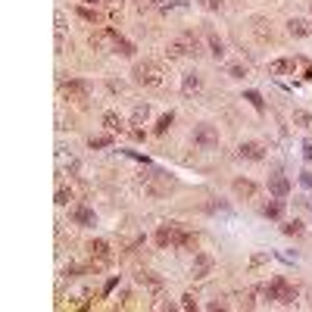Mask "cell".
<instances>
[{
	"label": "cell",
	"instance_id": "6da1fadb",
	"mask_svg": "<svg viewBox=\"0 0 312 312\" xmlns=\"http://www.w3.org/2000/svg\"><path fill=\"white\" fill-rule=\"evenodd\" d=\"M153 241H156V247H160V250H169V247L187 250V247H197V234L187 231V228H181L178 222H166V225H160V231H156Z\"/></svg>",
	"mask_w": 312,
	"mask_h": 312
},
{
	"label": "cell",
	"instance_id": "7a4b0ae2",
	"mask_svg": "<svg viewBox=\"0 0 312 312\" xmlns=\"http://www.w3.org/2000/svg\"><path fill=\"white\" fill-rule=\"evenodd\" d=\"M200 53H203V41L190 28L178 31L172 41L166 44V56H172V60H181V56H193V60H197Z\"/></svg>",
	"mask_w": 312,
	"mask_h": 312
},
{
	"label": "cell",
	"instance_id": "3957f363",
	"mask_svg": "<svg viewBox=\"0 0 312 312\" xmlns=\"http://www.w3.org/2000/svg\"><path fill=\"white\" fill-rule=\"evenodd\" d=\"M131 75H134V82H138L141 88H150V91H163V88H166V69H163L160 63H153V60L134 63Z\"/></svg>",
	"mask_w": 312,
	"mask_h": 312
},
{
	"label": "cell",
	"instance_id": "277c9868",
	"mask_svg": "<svg viewBox=\"0 0 312 312\" xmlns=\"http://www.w3.org/2000/svg\"><path fill=\"white\" fill-rule=\"evenodd\" d=\"M138 187L147 193V197H166L169 190L178 187V181L169 178V172H147V175L138 178Z\"/></svg>",
	"mask_w": 312,
	"mask_h": 312
},
{
	"label": "cell",
	"instance_id": "5b68a950",
	"mask_svg": "<svg viewBox=\"0 0 312 312\" xmlns=\"http://www.w3.org/2000/svg\"><path fill=\"white\" fill-rule=\"evenodd\" d=\"M265 290H268V300H275V303H281V306H294V300H297V287H294L284 275L271 278V284H265Z\"/></svg>",
	"mask_w": 312,
	"mask_h": 312
},
{
	"label": "cell",
	"instance_id": "8992f818",
	"mask_svg": "<svg viewBox=\"0 0 312 312\" xmlns=\"http://www.w3.org/2000/svg\"><path fill=\"white\" fill-rule=\"evenodd\" d=\"M115 41H119V31H115L112 25H103V28L88 34V44L94 50H103V53H115Z\"/></svg>",
	"mask_w": 312,
	"mask_h": 312
},
{
	"label": "cell",
	"instance_id": "52a82bcc",
	"mask_svg": "<svg viewBox=\"0 0 312 312\" xmlns=\"http://www.w3.org/2000/svg\"><path fill=\"white\" fill-rule=\"evenodd\" d=\"M60 88H63V94H66L72 103H78V106H88V97H91L88 82H82V78H69V82H63Z\"/></svg>",
	"mask_w": 312,
	"mask_h": 312
},
{
	"label": "cell",
	"instance_id": "ba28073f",
	"mask_svg": "<svg viewBox=\"0 0 312 312\" xmlns=\"http://www.w3.org/2000/svg\"><path fill=\"white\" fill-rule=\"evenodd\" d=\"M193 144H197L200 150H216L219 147V128L209 125V122H200L197 128H193Z\"/></svg>",
	"mask_w": 312,
	"mask_h": 312
},
{
	"label": "cell",
	"instance_id": "9c48e42d",
	"mask_svg": "<svg viewBox=\"0 0 312 312\" xmlns=\"http://www.w3.org/2000/svg\"><path fill=\"white\" fill-rule=\"evenodd\" d=\"M88 256H91L94 271H97L100 265H106V262L112 259V247H109V241H91V244H88Z\"/></svg>",
	"mask_w": 312,
	"mask_h": 312
},
{
	"label": "cell",
	"instance_id": "30bf717a",
	"mask_svg": "<svg viewBox=\"0 0 312 312\" xmlns=\"http://www.w3.org/2000/svg\"><path fill=\"white\" fill-rule=\"evenodd\" d=\"M212 265H216V259L206 253V250H197V253H193V265H190V278H206L209 275V271H212Z\"/></svg>",
	"mask_w": 312,
	"mask_h": 312
},
{
	"label": "cell",
	"instance_id": "8fae6325",
	"mask_svg": "<svg viewBox=\"0 0 312 312\" xmlns=\"http://www.w3.org/2000/svg\"><path fill=\"white\" fill-rule=\"evenodd\" d=\"M69 216H72V222H75L78 228H94V225H97V212H94L88 203H75V206L69 209Z\"/></svg>",
	"mask_w": 312,
	"mask_h": 312
},
{
	"label": "cell",
	"instance_id": "7c38bea8",
	"mask_svg": "<svg viewBox=\"0 0 312 312\" xmlns=\"http://www.w3.org/2000/svg\"><path fill=\"white\" fill-rule=\"evenodd\" d=\"M238 160H247V163L265 160V144H259V141H244V144H238Z\"/></svg>",
	"mask_w": 312,
	"mask_h": 312
},
{
	"label": "cell",
	"instance_id": "4fadbf2b",
	"mask_svg": "<svg viewBox=\"0 0 312 312\" xmlns=\"http://www.w3.org/2000/svg\"><path fill=\"white\" fill-rule=\"evenodd\" d=\"M297 69H300V60H294V56H281V60H271L268 63V75H275V78L297 75Z\"/></svg>",
	"mask_w": 312,
	"mask_h": 312
},
{
	"label": "cell",
	"instance_id": "5bb4252c",
	"mask_svg": "<svg viewBox=\"0 0 312 312\" xmlns=\"http://www.w3.org/2000/svg\"><path fill=\"white\" fill-rule=\"evenodd\" d=\"M290 190H294V184H290V178L287 175H271L268 178V193H271V197H281V200H287L290 197Z\"/></svg>",
	"mask_w": 312,
	"mask_h": 312
},
{
	"label": "cell",
	"instance_id": "9a60e30c",
	"mask_svg": "<svg viewBox=\"0 0 312 312\" xmlns=\"http://www.w3.org/2000/svg\"><path fill=\"white\" fill-rule=\"evenodd\" d=\"M231 190L238 193V197H244V200H253L259 187H256V181H250V178H234V181H231Z\"/></svg>",
	"mask_w": 312,
	"mask_h": 312
},
{
	"label": "cell",
	"instance_id": "2e32d148",
	"mask_svg": "<svg viewBox=\"0 0 312 312\" xmlns=\"http://www.w3.org/2000/svg\"><path fill=\"white\" fill-rule=\"evenodd\" d=\"M287 34H290V37H309V34H312V22L303 19V16H294V19L287 22Z\"/></svg>",
	"mask_w": 312,
	"mask_h": 312
},
{
	"label": "cell",
	"instance_id": "e0dca14e",
	"mask_svg": "<svg viewBox=\"0 0 312 312\" xmlns=\"http://www.w3.org/2000/svg\"><path fill=\"white\" fill-rule=\"evenodd\" d=\"M284 206H287V203H284L281 197H275V200L262 203V216H265V219H271V222H281V219H284Z\"/></svg>",
	"mask_w": 312,
	"mask_h": 312
},
{
	"label": "cell",
	"instance_id": "ac0fdd59",
	"mask_svg": "<svg viewBox=\"0 0 312 312\" xmlns=\"http://www.w3.org/2000/svg\"><path fill=\"white\" fill-rule=\"evenodd\" d=\"M103 128L115 134V131H125L128 125H125V119H122L119 112H112V109H106V112H103Z\"/></svg>",
	"mask_w": 312,
	"mask_h": 312
},
{
	"label": "cell",
	"instance_id": "d6986e66",
	"mask_svg": "<svg viewBox=\"0 0 312 312\" xmlns=\"http://www.w3.org/2000/svg\"><path fill=\"white\" fill-rule=\"evenodd\" d=\"M206 44H209V53L216 56V60H222L225 56V41L212 31V28H206Z\"/></svg>",
	"mask_w": 312,
	"mask_h": 312
},
{
	"label": "cell",
	"instance_id": "ffe728a7",
	"mask_svg": "<svg viewBox=\"0 0 312 312\" xmlns=\"http://www.w3.org/2000/svg\"><path fill=\"white\" fill-rule=\"evenodd\" d=\"M200 85H203V82H200V75H197V72H187V75H184V82H181V94H184V97L197 94Z\"/></svg>",
	"mask_w": 312,
	"mask_h": 312
},
{
	"label": "cell",
	"instance_id": "44dd1931",
	"mask_svg": "<svg viewBox=\"0 0 312 312\" xmlns=\"http://www.w3.org/2000/svg\"><path fill=\"white\" fill-rule=\"evenodd\" d=\"M303 231H306V225H303L300 219H294V222H281V234H287V238H300Z\"/></svg>",
	"mask_w": 312,
	"mask_h": 312
},
{
	"label": "cell",
	"instance_id": "7402d4cb",
	"mask_svg": "<svg viewBox=\"0 0 312 312\" xmlns=\"http://www.w3.org/2000/svg\"><path fill=\"white\" fill-rule=\"evenodd\" d=\"M244 100H247V103H250L259 115L265 112V100H262V94H259V91H244Z\"/></svg>",
	"mask_w": 312,
	"mask_h": 312
},
{
	"label": "cell",
	"instance_id": "603a6c76",
	"mask_svg": "<svg viewBox=\"0 0 312 312\" xmlns=\"http://www.w3.org/2000/svg\"><path fill=\"white\" fill-rule=\"evenodd\" d=\"M134 278H138V284H147V287H153V290H160V287H163V281L156 278L153 271H138Z\"/></svg>",
	"mask_w": 312,
	"mask_h": 312
},
{
	"label": "cell",
	"instance_id": "cb8c5ba5",
	"mask_svg": "<svg viewBox=\"0 0 312 312\" xmlns=\"http://www.w3.org/2000/svg\"><path fill=\"white\" fill-rule=\"evenodd\" d=\"M115 53H122V56H134V53H138V47L128 41V37H122V34H119V41H115Z\"/></svg>",
	"mask_w": 312,
	"mask_h": 312
},
{
	"label": "cell",
	"instance_id": "d4e9b609",
	"mask_svg": "<svg viewBox=\"0 0 312 312\" xmlns=\"http://www.w3.org/2000/svg\"><path fill=\"white\" fill-rule=\"evenodd\" d=\"M147 119H150V103H138L134 112H131V122L141 125V122H147Z\"/></svg>",
	"mask_w": 312,
	"mask_h": 312
},
{
	"label": "cell",
	"instance_id": "484cf974",
	"mask_svg": "<svg viewBox=\"0 0 312 312\" xmlns=\"http://www.w3.org/2000/svg\"><path fill=\"white\" fill-rule=\"evenodd\" d=\"M88 147H91V150H106V147H112V131H109V134H97V138H91Z\"/></svg>",
	"mask_w": 312,
	"mask_h": 312
},
{
	"label": "cell",
	"instance_id": "4316f807",
	"mask_svg": "<svg viewBox=\"0 0 312 312\" xmlns=\"http://www.w3.org/2000/svg\"><path fill=\"white\" fill-rule=\"evenodd\" d=\"M294 125H300V128H312V112H306V109H294Z\"/></svg>",
	"mask_w": 312,
	"mask_h": 312
},
{
	"label": "cell",
	"instance_id": "83f0119b",
	"mask_svg": "<svg viewBox=\"0 0 312 312\" xmlns=\"http://www.w3.org/2000/svg\"><path fill=\"white\" fill-rule=\"evenodd\" d=\"M253 25H256V34L262 37V41H271V25H268L262 16H256V19H253Z\"/></svg>",
	"mask_w": 312,
	"mask_h": 312
},
{
	"label": "cell",
	"instance_id": "f1b7e54d",
	"mask_svg": "<svg viewBox=\"0 0 312 312\" xmlns=\"http://www.w3.org/2000/svg\"><path fill=\"white\" fill-rule=\"evenodd\" d=\"M69 200H72V187H66V181L60 178V184H56V203H60V206H66Z\"/></svg>",
	"mask_w": 312,
	"mask_h": 312
},
{
	"label": "cell",
	"instance_id": "f546056e",
	"mask_svg": "<svg viewBox=\"0 0 312 312\" xmlns=\"http://www.w3.org/2000/svg\"><path fill=\"white\" fill-rule=\"evenodd\" d=\"M75 13H78V16H82L85 22H94V25H100V22H103V16H100L97 10H88V7H78Z\"/></svg>",
	"mask_w": 312,
	"mask_h": 312
},
{
	"label": "cell",
	"instance_id": "4dcf8cb0",
	"mask_svg": "<svg viewBox=\"0 0 312 312\" xmlns=\"http://www.w3.org/2000/svg\"><path fill=\"white\" fill-rule=\"evenodd\" d=\"M172 122H175V112H166L160 122H156V128H153V134H166L169 128H172Z\"/></svg>",
	"mask_w": 312,
	"mask_h": 312
},
{
	"label": "cell",
	"instance_id": "1f68e13d",
	"mask_svg": "<svg viewBox=\"0 0 312 312\" xmlns=\"http://www.w3.org/2000/svg\"><path fill=\"white\" fill-rule=\"evenodd\" d=\"M247 72H250L247 63H231V66H228V75H231V78H247Z\"/></svg>",
	"mask_w": 312,
	"mask_h": 312
},
{
	"label": "cell",
	"instance_id": "d6a6232c",
	"mask_svg": "<svg viewBox=\"0 0 312 312\" xmlns=\"http://www.w3.org/2000/svg\"><path fill=\"white\" fill-rule=\"evenodd\" d=\"M297 60L303 66V78H306V82H312V60H306V56H297Z\"/></svg>",
	"mask_w": 312,
	"mask_h": 312
},
{
	"label": "cell",
	"instance_id": "836d02e7",
	"mask_svg": "<svg viewBox=\"0 0 312 312\" xmlns=\"http://www.w3.org/2000/svg\"><path fill=\"white\" fill-rule=\"evenodd\" d=\"M181 309H197V294H184L181 297Z\"/></svg>",
	"mask_w": 312,
	"mask_h": 312
},
{
	"label": "cell",
	"instance_id": "e575fe53",
	"mask_svg": "<svg viewBox=\"0 0 312 312\" xmlns=\"http://www.w3.org/2000/svg\"><path fill=\"white\" fill-rule=\"evenodd\" d=\"M206 212H228V203L225 200H219V203L212 200V203H206Z\"/></svg>",
	"mask_w": 312,
	"mask_h": 312
},
{
	"label": "cell",
	"instance_id": "d590c367",
	"mask_svg": "<svg viewBox=\"0 0 312 312\" xmlns=\"http://www.w3.org/2000/svg\"><path fill=\"white\" fill-rule=\"evenodd\" d=\"M115 284H119V275H112V278H109V281H106V284H103V297H109V294H112V287H115Z\"/></svg>",
	"mask_w": 312,
	"mask_h": 312
},
{
	"label": "cell",
	"instance_id": "8d00e7d4",
	"mask_svg": "<svg viewBox=\"0 0 312 312\" xmlns=\"http://www.w3.org/2000/svg\"><path fill=\"white\" fill-rule=\"evenodd\" d=\"M203 7H206V10H222L225 0H203Z\"/></svg>",
	"mask_w": 312,
	"mask_h": 312
},
{
	"label": "cell",
	"instance_id": "74e56055",
	"mask_svg": "<svg viewBox=\"0 0 312 312\" xmlns=\"http://www.w3.org/2000/svg\"><path fill=\"white\" fill-rule=\"evenodd\" d=\"M265 259H268L265 253H256V256H250V268H256V265H262Z\"/></svg>",
	"mask_w": 312,
	"mask_h": 312
},
{
	"label": "cell",
	"instance_id": "f35d334b",
	"mask_svg": "<svg viewBox=\"0 0 312 312\" xmlns=\"http://www.w3.org/2000/svg\"><path fill=\"white\" fill-rule=\"evenodd\" d=\"M303 160H306V163H312V141H306V144H303Z\"/></svg>",
	"mask_w": 312,
	"mask_h": 312
},
{
	"label": "cell",
	"instance_id": "ab89813d",
	"mask_svg": "<svg viewBox=\"0 0 312 312\" xmlns=\"http://www.w3.org/2000/svg\"><path fill=\"white\" fill-rule=\"evenodd\" d=\"M300 184L303 187H312V172H300Z\"/></svg>",
	"mask_w": 312,
	"mask_h": 312
},
{
	"label": "cell",
	"instance_id": "60d3db41",
	"mask_svg": "<svg viewBox=\"0 0 312 312\" xmlns=\"http://www.w3.org/2000/svg\"><path fill=\"white\" fill-rule=\"evenodd\" d=\"M128 156H131V160H138V163H144V166H150V160H147V156H141V153H134V150H125Z\"/></svg>",
	"mask_w": 312,
	"mask_h": 312
},
{
	"label": "cell",
	"instance_id": "b9f144b4",
	"mask_svg": "<svg viewBox=\"0 0 312 312\" xmlns=\"http://www.w3.org/2000/svg\"><path fill=\"white\" fill-rule=\"evenodd\" d=\"M131 138L134 141H144V128H131Z\"/></svg>",
	"mask_w": 312,
	"mask_h": 312
},
{
	"label": "cell",
	"instance_id": "7bdbcfd3",
	"mask_svg": "<svg viewBox=\"0 0 312 312\" xmlns=\"http://www.w3.org/2000/svg\"><path fill=\"white\" fill-rule=\"evenodd\" d=\"M82 4H94V7H97V4H100V0H82Z\"/></svg>",
	"mask_w": 312,
	"mask_h": 312
}]
</instances>
